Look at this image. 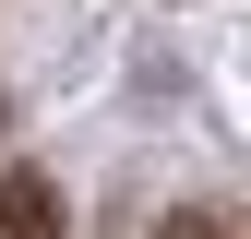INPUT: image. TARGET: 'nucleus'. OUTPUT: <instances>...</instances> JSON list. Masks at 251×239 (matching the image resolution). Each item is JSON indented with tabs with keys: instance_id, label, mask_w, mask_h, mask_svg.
I'll return each instance as SVG.
<instances>
[{
	"instance_id": "obj_1",
	"label": "nucleus",
	"mask_w": 251,
	"mask_h": 239,
	"mask_svg": "<svg viewBox=\"0 0 251 239\" xmlns=\"http://www.w3.org/2000/svg\"><path fill=\"white\" fill-rule=\"evenodd\" d=\"M0 239H60V191L36 167H0Z\"/></svg>"
},
{
	"instance_id": "obj_2",
	"label": "nucleus",
	"mask_w": 251,
	"mask_h": 239,
	"mask_svg": "<svg viewBox=\"0 0 251 239\" xmlns=\"http://www.w3.org/2000/svg\"><path fill=\"white\" fill-rule=\"evenodd\" d=\"M155 239H239V215H227V203H179Z\"/></svg>"
}]
</instances>
